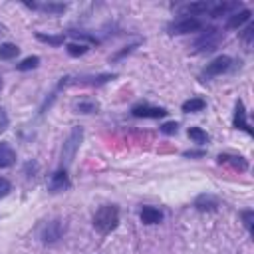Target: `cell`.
Masks as SVG:
<instances>
[{"label":"cell","mask_w":254,"mask_h":254,"mask_svg":"<svg viewBox=\"0 0 254 254\" xmlns=\"http://www.w3.org/2000/svg\"><path fill=\"white\" fill-rule=\"evenodd\" d=\"M18 54H20V48H18L16 44H12V42L0 44V60H12V58H16Z\"/></svg>","instance_id":"cell-18"},{"label":"cell","mask_w":254,"mask_h":254,"mask_svg":"<svg viewBox=\"0 0 254 254\" xmlns=\"http://www.w3.org/2000/svg\"><path fill=\"white\" fill-rule=\"evenodd\" d=\"M242 40L246 44H252V40H254V24H248L246 26V30L242 32Z\"/></svg>","instance_id":"cell-28"},{"label":"cell","mask_w":254,"mask_h":254,"mask_svg":"<svg viewBox=\"0 0 254 254\" xmlns=\"http://www.w3.org/2000/svg\"><path fill=\"white\" fill-rule=\"evenodd\" d=\"M177 129H179V123L177 121H167V123L161 125V133H165V135H175Z\"/></svg>","instance_id":"cell-24"},{"label":"cell","mask_w":254,"mask_h":254,"mask_svg":"<svg viewBox=\"0 0 254 254\" xmlns=\"http://www.w3.org/2000/svg\"><path fill=\"white\" fill-rule=\"evenodd\" d=\"M65 50H67V54L71 56V58H77V56H83L89 48H87V44H77V42H69L67 46H65Z\"/></svg>","instance_id":"cell-22"},{"label":"cell","mask_w":254,"mask_h":254,"mask_svg":"<svg viewBox=\"0 0 254 254\" xmlns=\"http://www.w3.org/2000/svg\"><path fill=\"white\" fill-rule=\"evenodd\" d=\"M8 123H10V119H8V113L4 111V107H0V135L8 129Z\"/></svg>","instance_id":"cell-29"},{"label":"cell","mask_w":254,"mask_h":254,"mask_svg":"<svg viewBox=\"0 0 254 254\" xmlns=\"http://www.w3.org/2000/svg\"><path fill=\"white\" fill-rule=\"evenodd\" d=\"M69 177H67V171L65 169H60V171H56L52 177H50V181H48V190L50 192H64V190H67L69 189Z\"/></svg>","instance_id":"cell-8"},{"label":"cell","mask_w":254,"mask_h":254,"mask_svg":"<svg viewBox=\"0 0 254 254\" xmlns=\"http://www.w3.org/2000/svg\"><path fill=\"white\" fill-rule=\"evenodd\" d=\"M183 12L190 14L192 18H196V16H202V14L210 12V4H208V2H192V4H187V6L183 8Z\"/></svg>","instance_id":"cell-15"},{"label":"cell","mask_w":254,"mask_h":254,"mask_svg":"<svg viewBox=\"0 0 254 254\" xmlns=\"http://www.w3.org/2000/svg\"><path fill=\"white\" fill-rule=\"evenodd\" d=\"M194 208L200 212H212L218 208V198L212 194H200L194 198Z\"/></svg>","instance_id":"cell-11"},{"label":"cell","mask_w":254,"mask_h":254,"mask_svg":"<svg viewBox=\"0 0 254 254\" xmlns=\"http://www.w3.org/2000/svg\"><path fill=\"white\" fill-rule=\"evenodd\" d=\"M232 125L236 129H242L246 131L248 135H252V129L248 127V119H246V109H244V103L238 99L236 105H234V117H232Z\"/></svg>","instance_id":"cell-9"},{"label":"cell","mask_w":254,"mask_h":254,"mask_svg":"<svg viewBox=\"0 0 254 254\" xmlns=\"http://www.w3.org/2000/svg\"><path fill=\"white\" fill-rule=\"evenodd\" d=\"M36 38H38L40 42L50 44V46H62V44L65 42V36H64V34H60V36H50V34H42V32H38Z\"/></svg>","instance_id":"cell-20"},{"label":"cell","mask_w":254,"mask_h":254,"mask_svg":"<svg viewBox=\"0 0 254 254\" xmlns=\"http://www.w3.org/2000/svg\"><path fill=\"white\" fill-rule=\"evenodd\" d=\"M75 109H77L79 113H91V111H95V109H97V105H95V103L81 101V103H77V105H75Z\"/></svg>","instance_id":"cell-27"},{"label":"cell","mask_w":254,"mask_h":254,"mask_svg":"<svg viewBox=\"0 0 254 254\" xmlns=\"http://www.w3.org/2000/svg\"><path fill=\"white\" fill-rule=\"evenodd\" d=\"M236 8H238V4H234V2H220V4H216V6L210 8V16H212V18L226 16L230 10H236Z\"/></svg>","instance_id":"cell-17"},{"label":"cell","mask_w":254,"mask_h":254,"mask_svg":"<svg viewBox=\"0 0 254 254\" xmlns=\"http://www.w3.org/2000/svg\"><path fill=\"white\" fill-rule=\"evenodd\" d=\"M187 133H189L190 141H194V143H198V145L208 143V135H206V131H204V129H200V127H190Z\"/></svg>","instance_id":"cell-19"},{"label":"cell","mask_w":254,"mask_h":254,"mask_svg":"<svg viewBox=\"0 0 254 254\" xmlns=\"http://www.w3.org/2000/svg\"><path fill=\"white\" fill-rule=\"evenodd\" d=\"M139 216H141L143 224H159L163 220V212L159 208H155V206H143Z\"/></svg>","instance_id":"cell-14"},{"label":"cell","mask_w":254,"mask_h":254,"mask_svg":"<svg viewBox=\"0 0 254 254\" xmlns=\"http://www.w3.org/2000/svg\"><path fill=\"white\" fill-rule=\"evenodd\" d=\"M250 16H252V12H250L248 8H242V10H238V12H234V14L228 16L226 28H228V30H236V28H240L244 22H248Z\"/></svg>","instance_id":"cell-12"},{"label":"cell","mask_w":254,"mask_h":254,"mask_svg":"<svg viewBox=\"0 0 254 254\" xmlns=\"http://www.w3.org/2000/svg\"><path fill=\"white\" fill-rule=\"evenodd\" d=\"M16 163V151L10 143H0V169H8Z\"/></svg>","instance_id":"cell-13"},{"label":"cell","mask_w":254,"mask_h":254,"mask_svg":"<svg viewBox=\"0 0 254 254\" xmlns=\"http://www.w3.org/2000/svg\"><path fill=\"white\" fill-rule=\"evenodd\" d=\"M220 40H222V30H218V28H208L196 42H194V52H212V50H216V46L220 44Z\"/></svg>","instance_id":"cell-3"},{"label":"cell","mask_w":254,"mask_h":254,"mask_svg":"<svg viewBox=\"0 0 254 254\" xmlns=\"http://www.w3.org/2000/svg\"><path fill=\"white\" fill-rule=\"evenodd\" d=\"M200 28H202V22L198 18L183 16L169 24V34H190V32H198Z\"/></svg>","instance_id":"cell-5"},{"label":"cell","mask_w":254,"mask_h":254,"mask_svg":"<svg viewBox=\"0 0 254 254\" xmlns=\"http://www.w3.org/2000/svg\"><path fill=\"white\" fill-rule=\"evenodd\" d=\"M2 85H4V83H2V77H0V89H2Z\"/></svg>","instance_id":"cell-31"},{"label":"cell","mask_w":254,"mask_h":254,"mask_svg":"<svg viewBox=\"0 0 254 254\" xmlns=\"http://www.w3.org/2000/svg\"><path fill=\"white\" fill-rule=\"evenodd\" d=\"M10 190H12V183H10L8 179L0 177V198L8 196V194H10Z\"/></svg>","instance_id":"cell-26"},{"label":"cell","mask_w":254,"mask_h":254,"mask_svg":"<svg viewBox=\"0 0 254 254\" xmlns=\"http://www.w3.org/2000/svg\"><path fill=\"white\" fill-rule=\"evenodd\" d=\"M131 113L135 117H147V119H157V117H165L167 109L165 107H155L149 103H137L131 107Z\"/></svg>","instance_id":"cell-7"},{"label":"cell","mask_w":254,"mask_h":254,"mask_svg":"<svg viewBox=\"0 0 254 254\" xmlns=\"http://www.w3.org/2000/svg\"><path fill=\"white\" fill-rule=\"evenodd\" d=\"M230 65H232V58H230V56H218V58H214L210 64H206V67H204L202 75H206V77L222 75L224 71H228V69H230Z\"/></svg>","instance_id":"cell-6"},{"label":"cell","mask_w":254,"mask_h":254,"mask_svg":"<svg viewBox=\"0 0 254 254\" xmlns=\"http://www.w3.org/2000/svg\"><path fill=\"white\" fill-rule=\"evenodd\" d=\"M242 220H244V226H246V230L248 232H252V222H254V210H244L242 214Z\"/></svg>","instance_id":"cell-25"},{"label":"cell","mask_w":254,"mask_h":254,"mask_svg":"<svg viewBox=\"0 0 254 254\" xmlns=\"http://www.w3.org/2000/svg\"><path fill=\"white\" fill-rule=\"evenodd\" d=\"M38 64H40V58H38V56H28V58H24V60L16 65V69H18V71H28V69L38 67Z\"/></svg>","instance_id":"cell-23"},{"label":"cell","mask_w":254,"mask_h":254,"mask_svg":"<svg viewBox=\"0 0 254 254\" xmlns=\"http://www.w3.org/2000/svg\"><path fill=\"white\" fill-rule=\"evenodd\" d=\"M206 107V101L202 99V97H190V99H187L183 105H181V109L185 111V113H196V111H202Z\"/></svg>","instance_id":"cell-16"},{"label":"cell","mask_w":254,"mask_h":254,"mask_svg":"<svg viewBox=\"0 0 254 254\" xmlns=\"http://www.w3.org/2000/svg\"><path fill=\"white\" fill-rule=\"evenodd\" d=\"M119 224V210L113 204H105L99 206L93 214V228L99 234H109L111 230H115Z\"/></svg>","instance_id":"cell-1"},{"label":"cell","mask_w":254,"mask_h":254,"mask_svg":"<svg viewBox=\"0 0 254 254\" xmlns=\"http://www.w3.org/2000/svg\"><path fill=\"white\" fill-rule=\"evenodd\" d=\"M202 151H185V157H202Z\"/></svg>","instance_id":"cell-30"},{"label":"cell","mask_w":254,"mask_h":254,"mask_svg":"<svg viewBox=\"0 0 254 254\" xmlns=\"http://www.w3.org/2000/svg\"><path fill=\"white\" fill-rule=\"evenodd\" d=\"M64 232H65V224H64V220L54 218V220L46 222V224L40 228V238H42V242L52 244V242H58V240L64 236Z\"/></svg>","instance_id":"cell-4"},{"label":"cell","mask_w":254,"mask_h":254,"mask_svg":"<svg viewBox=\"0 0 254 254\" xmlns=\"http://www.w3.org/2000/svg\"><path fill=\"white\" fill-rule=\"evenodd\" d=\"M81 139H83V129H81V127H73V129L69 131V135H67L64 147H62V163H64V165H69V163L73 161V157H75V153H77V149H79Z\"/></svg>","instance_id":"cell-2"},{"label":"cell","mask_w":254,"mask_h":254,"mask_svg":"<svg viewBox=\"0 0 254 254\" xmlns=\"http://www.w3.org/2000/svg\"><path fill=\"white\" fill-rule=\"evenodd\" d=\"M36 10H42V12H48V14H62V12H65V4L48 2V4H38Z\"/></svg>","instance_id":"cell-21"},{"label":"cell","mask_w":254,"mask_h":254,"mask_svg":"<svg viewBox=\"0 0 254 254\" xmlns=\"http://www.w3.org/2000/svg\"><path fill=\"white\" fill-rule=\"evenodd\" d=\"M218 163L220 165H228L232 169H238V171H246L248 169V163L244 157L240 155H230V153H220L218 155Z\"/></svg>","instance_id":"cell-10"}]
</instances>
